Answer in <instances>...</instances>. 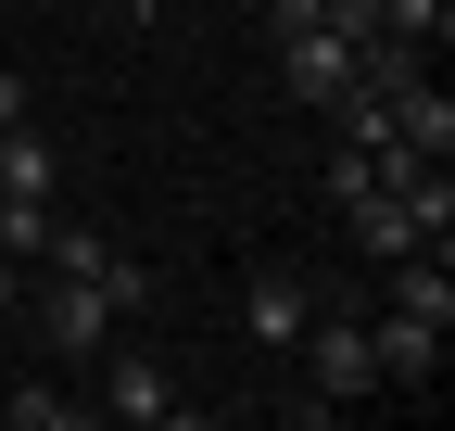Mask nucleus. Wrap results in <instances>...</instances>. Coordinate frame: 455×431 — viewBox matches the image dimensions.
Returning <instances> with one entry per match:
<instances>
[{
	"label": "nucleus",
	"instance_id": "1",
	"mask_svg": "<svg viewBox=\"0 0 455 431\" xmlns=\"http://www.w3.org/2000/svg\"><path fill=\"white\" fill-rule=\"evenodd\" d=\"M367 305H379V292H329V305L304 317V343H291V355H304V394H316L329 419L379 394V355H367Z\"/></svg>",
	"mask_w": 455,
	"mask_h": 431
},
{
	"label": "nucleus",
	"instance_id": "2",
	"mask_svg": "<svg viewBox=\"0 0 455 431\" xmlns=\"http://www.w3.org/2000/svg\"><path fill=\"white\" fill-rule=\"evenodd\" d=\"M178 406H190V394H178V368H164V355H127V343L101 355V394H89V419H127V431H164Z\"/></svg>",
	"mask_w": 455,
	"mask_h": 431
},
{
	"label": "nucleus",
	"instance_id": "3",
	"mask_svg": "<svg viewBox=\"0 0 455 431\" xmlns=\"http://www.w3.org/2000/svg\"><path fill=\"white\" fill-rule=\"evenodd\" d=\"M367 355H379V394H430L443 381V330L405 305H367Z\"/></svg>",
	"mask_w": 455,
	"mask_h": 431
},
{
	"label": "nucleus",
	"instance_id": "4",
	"mask_svg": "<svg viewBox=\"0 0 455 431\" xmlns=\"http://www.w3.org/2000/svg\"><path fill=\"white\" fill-rule=\"evenodd\" d=\"M278 89L329 115V102L355 89V38H341V26H291V38H278Z\"/></svg>",
	"mask_w": 455,
	"mask_h": 431
},
{
	"label": "nucleus",
	"instance_id": "5",
	"mask_svg": "<svg viewBox=\"0 0 455 431\" xmlns=\"http://www.w3.org/2000/svg\"><path fill=\"white\" fill-rule=\"evenodd\" d=\"M304 317H316V280H304V266H253V292H241V330H253L266 355H291V343H304Z\"/></svg>",
	"mask_w": 455,
	"mask_h": 431
},
{
	"label": "nucleus",
	"instance_id": "6",
	"mask_svg": "<svg viewBox=\"0 0 455 431\" xmlns=\"http://www.w3.org/2000/svg\"><path fill=\"white\" fill-rule=\"evenodd\" d=\"M392 140L430 152V166H455V102H443L430 77H405V89H392Z\"/></svg>",
	"mask_w": 455,
	"mask_h": 431
},
{
	"label": "nucleus",
	"instance_id": "7",
	"mask_svg": "<svg viewBox=\"0 0 455 431\" xmlns=\"http://www.w3.org/2000/svg\"><path fill=\"white\" fill-rule=\"evenodd\" d=\"M341 229H355V254H367V266H392V254H418V216L392 203V191H355V203H341Z\"/></svg>",
	"mask_w": 455,
	"mask_h": 431
},
{
	"label": "nucleus",
	"instance_id": "8",
	"mask_svg": "<svg viewBox=\"0 0 455 431\" xmlns=\"http://www.w3.org/2000/svg\"><path fill=\"white\" fill-rule=\"evenodd\" d=\"M0 191H38L51 203V191H64V152H51L38 127H0Z\"/></svg>",
	"mask_w": 455,
	"mask_h": 431
},
{
	"label": "nucleus",
	"instance_id": "9",
	"mask_svg": "<svg viewBox=\"0 0 455 431\" xmlns=\"http://www.w3.org/2000/svg\"><path fill=\"white\" fill-rule=\"evenodd\" d=\"M0 419H13V431H76V419H89V394H51V381H26V394H0Z\"/></svg>",
	"mask_w": 455,
	"mask_h": 431
},
{
	"label": "nucleus",
	"instance_id": "10",
	"mask_svg": "<svg viewBox=\"0 0 455 431\" xmlns=\"http://www.w3.org/2000/svg\"><path fill=\"white\" fill-rule=\"evenodd\" d=\"M38 241H51V203H38V191H0V254L38 266Z\"/></svg>",
	"mask_w": 455,
	"mask_h": 431
},
{
	"label": "nucleus",
	"instance_id": "11",
	"mask_svg": "<svg viewBox=\"0 0 455 431\" xmlns=\"http://www.w3.org/2000/svg\"><path fill=\"white\" fill-rule=\"evenodd\" d=\"M101 13H114V26H164L178 0H101Z\"/></svg>",
	"mask_w": 455,
	"mask_h": 431
},
{
	"label": "nucleus",
	"instance_id": "12",
	"mask_svg": "<svg viewBox=\"0 0 455 431\" xmlns=\"http://www.w3.org/2000/svg\"><path fill=\"white\" fill-rule=\"evenodd\" d=\"M0 317H26V266L13 254H0Z\"/></svg>",
	"mask_w": 455,
	"mask_h": 431
}]
</instances>
